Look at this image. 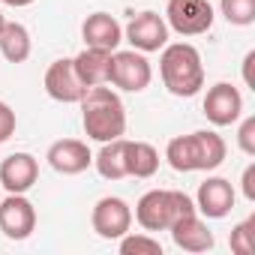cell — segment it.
Instances as JSON below:
<instances>
[{
    "label": "cell",
    "mask_w": 255,
    "mask_h": 255,
    "mask_svg": "<svg viewBox=\"0 0 255 255\" xmlns=\"http://www.w3.org/2000/svg\"><path fill=\"white\" fill-rule=\"evenodd\" d=\"M192 201H195V210L204 219H225L234 210L237 192H234L231 180H225V177H207L198 186V192H195Z\"/></svg>",
    "instance_id": "7c38bea8"
},
{
    "label": "cell",
    "mask_w": 255,
    "mask_h": 255,
    "mask_svg": "<svg viewBox=\"0 0 255 255\" xmlns=\"http://www.w3.org/2000/svg\"><path fill=\"white\" fill-rule=\"evenodd\" d=\"M0 231L6 240H27L36 231V207L24 192L0 198Z\"/></svg>",
    "instance_id": "9c48e42d"
},
{
    "label": "cell",
    "mask_w": 255,
    "mask_h": 255,
    "mask_svg": "<svg viewBox=\"0 0 255 255\" xmlns=\"http://www.w3.org/2000/svg\"><path fill=\"white\" fill-rule=\"evenodd\" d=\"M78 105H81V126H84L87 138L105 144V141H114V138L126 135L123 99L108 84L87 87V93L78 99Z\"/></svg>",
    "instance_id": "6da1fadb"
},
{
    "label": "cell",
    "mask_w": 255,
    "mask_h": 255,
    "mask_svg": "<svg viewBox=\"0 0 255 255\" xmlns=\"http://www.w3.org/2000/svg\"><path fill=\"white\" fill-rule=\"evenodd\" d=\"M228 246L234 255H252L255 252V216H246L240 225L231 228Z\"/></svg>",
    "instance_id": "603a6c76"
},
{
    "label": "cell",
    "mask_w": 255,
    "mask_h": 255,
    "mask_svg": "<svg viewBox=\"0 0 255 255\" xmlns=\"http://www.w3.org/2000/svg\"><path fill=\"white\" fill-rule=\"evenodd\" d=\"M75 63V72L81 78L84 87H96V84H108V69H111V51H102V48H87L78 51L72 57Z\"/></svg>",
    "instance_id": "e0dca14e"
},
{
    "label": "cell",
    "mask_w": 255,
    "mask_h": 255,
    "mask_svg": "<svg viewBox=\"0 0 255 255\" xmlns=\"http://www.w3.org/2000/svg\"><path fill=\"white\" fill-rule=\"evenodd\" d=\"M81 39L87 48H102V51H117L123 42V27L114 15L108 12H93L81 24Z\"/></svg>",
    "instance_id": "2e32d148"
},
{
    "label": "cell",
    "mask_w": 255,
    "mask_h": 255,
    "mask_svg": "<svg viewBox=\"0 0 255 255\" xmlns=\"http://www.w3.org/2000/svg\"><path fill=\"white\" fill-rule=\"evenodd\" d=\"M90 225L102 240H120L132 228V207L120 195H105L90 210Z\"/></svg>",
    "instance_id": "ba28073f"
},
{
    "label": "cell",
    "mask_w": 255,
    "mask_h": 255,
    "mask_svg": "<svg viewBox=\"0 0 255 255\" xmlns=\"http://www.w3.org/2000/svg\"><path fill=\"white\" fill-rule=\"evenodd\" d=\"M120 255H162V243L150 231H144V234L126 231L120 237Z\"/></svg>",
    "instance_id": "44dd1931"
},
{
    "label": "cell",
    "mask_w": 255,
    "mask_h": 255,
    "mask_svg": "<svg viewBox=\"0 0 255 255\" xmlns=\"http://www.w3.org/2000/svg\"><path fill=\"white\" fill-rule=\"evenodd\" d=\"M0 198H3V195H0Z\"/></svg>",
    "instance_id": "f546056e"
},
{
    "label": "cell",
    "mask_w": 255,
    "mask_h": 255,
    "mask_svg": "<svg viewBox=\"0 0 255 255\" xmlns=\"http://www.w3.org/2000/svg\"><path fill=\"white\" fill-rule=\"evenodd\" d=\"M39 180V159L33 153H9L3 162H0V189L6 192H30Z\"/></svg>",
    "instance_id": "4fadbf2b"
},
{
    "label": "cell",
    "mask_w": 255,
    "mask_h": 255,
    "mask_svg": "<svg viewBox=\"0 0 255 255\" xmlns=\"http://www.w3.org/2000/svg\"><path fill=\"white\" fill-rule=\"evenodd\" d=\"M219 12L234 27L255 24V0H219Z\"/></svg>",
    "instance_id": "7402d4cb"
},
{
    "label": "cell",
    "mask_w": 255,
    "mask_h": 255,
    "mask_svg": "<svg viewBox=\"0 0 255 255\" xmlns=\"http://www.w3.org/2000/svg\"><path fill=\"white\" fill-rule=\"evenodd\" d=\"M33 51V39L30 30L21 21H6L3 30H0V54H3L9 63H24Z\"/></svg>",
    "instance_id": "d6986e66"
},
{
    "label": "cell",
    "mask_w": 255,
    "mask_h": 255,
    "mask_svg": "<svg viewBox=\"0 0 255 255\" xmlns=\"http://www.w3.org/2000/svg\"><path fill=\"white\" fill-rule=\"evenodd\" d=\"M0 3H6V6H12V9H24V6L36 3V0H0Z\"/></svg>",
    "instance_id": "83f0119b"
},
{
    "label": "cell",
    "mask_w": 255,
    "mask_h": 255,
    "mask_svg": "<svg viewBox=\"0 0 255 255\" xmlns=\"http://www.w3.org/2000/svg\"><path fill=\"white\" fill-rule=\"evenodd\" d=\"M159 171V150L147 141H129L126 138V177L147 180Z\"/></svg>",
    "instance_id": "ac0fdd59"
},
{
    "label": "cell",
    "mask_w": 255,
    "mask_h": 255,
    "mask_svg": "<svg viewBox=\"0 0 255 255\" xmlns=\"http://www.w3.org/2000/svg\"><path fill=\"white\" fill-rule=\"evenodd\" d=\"M93 165L99 171V177L105 180H123L126 177V138H114V141H105L99 147V153L93 156Z\"/></svg>",
    "instance_id": "ffe728a7"
},
{
    "label": "cell",
    "mask_w": 255,
    "mask_h": 255,
    "mask_svg": "<svg viewBox=\"0 0 255 255\" xmlns=\"http://www.w3.org/2000/svg\"><path fill=\"white\" fill-rule=\"evenodd\" d=\"M189 210H195V201L186 192H180V189H150L138 198L132 219L144 231L153 234V231H168L171 222L177 216L189 213Z\"/></svg>",
    "instance_id": "277c9868"
},
{
    "label": "cell",
    "mask_w": 255,
    "mask_h": 255,
    "mask_svg": "<svg viewBox=\"0 0 255 255\" xmlns=\"http://www.w3.org/2000/svg\"><path fill=\"white\" fill-rule=\"evenodd\" d=\"M45 159H48V165H51L57 174H63V177L81 174V171H87V168L93 165V153H90L87 141H81V138H60V141H54V144L48 147Z\"/></svg>",
    "instance_id": "5bb4252c"
},
{
    "label": "cell",
    "mask_w": 255,
    "mask_h": 255,
    "mask_svg": "<svg viewBox=\"0 0 255 255\" xmlns=\"http://www.w3.org/2000/svg\"><path fill=\"white\" fill-rule=\"evenodd\" d=\"M159 75L171 96L192 99L204 87L201 51L192 42H165V48L159 54Z\"/></svg>",
    "instance_id": "3957f363"
},
{
    "label": "cell",
    "mask_w": 255,
    "mask_h": 255,
    "mask_svg": "<svg viewBox=\"0 0 255 255\" xmlns=\"http://www.w3.org/2000/svg\"><path fill=\"white\" fill-rule=\"evenodd\" d=\"M225 138L213 129H198L189 135H177L165 147V159L174 171L192 174V171H216L225 162Z\"/></svg>",
    "instance_id": "7a4b0ae2"
},
{
    "label": "cell",
    "mask_w": 255,
    "mask_h": 255,
    "mask_svg": "<svg viewBox=\"0 0 255 255\" xmlns=\"http://www.w3.org/2000/svg\"><path fill=\"white\" fill-rule=\"evenodd\" d=\"M168 231H171L174 246L183 249V252H210L213 243H216L213 240V231L207 228V222L201 219L198 210H189V213L177 216Z\"/></svg>",
    "instance_id": "9a60e30c"
},
{
    "label": "cell",
    "mask_w": 255,
    "mask_h": 255,
    "mask_svg": "<svg viewBox=\"0 0 255 255\" xmlns=\"http://www.w3.org/2000/svg\"><path fill=\"white\" fill-rule=\"evenodd\" d=\"M252 63H255V51H249L243 57V81H246V87H252Z\"/></svg>",
    "instance_id": "4316f807"
},
{
    "label": "cell",
    "mask_w": 255,
    "mask_h": 255,
    "mask_svg": "<svg viewBox=\"0 0 255 255\" xmlns=\"http://www.w3.org/2000/svg\"><path fill=\"white\" fill-rule=\"evenodd\" d=\"M3 24H6V15H3V12H0V30H3Z\"/></svg>",
    "instance_id": "f1b7e54d"
},
{
    "label": "cell",
    "mask_w": 255,
    "mask_h": 255,
    "mask_svg": "<svg viewBox=\"0 0 255 255\" xmlns=\"http://www.w3.org/2000/svg\"><path fill=\"white\" fill-rule=\"evenodd\" d=\"M153 81V69L147 54L129 48V51H111V69H108V84L123 93H141Z\"/></svg>",
    "instance_id": "5b68a950"
},
{
    "label": "cell",
    "mask_w": 255,
    "mask_h": 255,
    "mask_svg": "<svg viewBox=\"0 0 255 255\" xmlns=\"http://www.w3.org/2000/svg\"><path fill=\"white\" fill-rule=\"evenodd\" d=\"M165 24L180 36H201L213 27V6L207 0H168L165 3Z\"/></svg>",
    "instance_id": "8992f818"
},
{
    "label": "cell",
    "mask_w": 255,
    "mask_h": 255,
    "mask_svg": "<svg viewBox=\"0 0 255 255\" xmlns=\"http://www.w3.org/2000/svg\"><path fill=\"white\" fill-rule=\"evenodd\" d=\"M237 147L246 156H255V117H243L237 126Z\"/></svg>",
    "instance_id": "cb8c5ba5"
},
{
    "label": "cell",
    "mask_w": 255,
    "mask_h": 255,
    "mask_svg": "<svg viewBox=\"0 0 255 255\" xmlns=\"http://www.w3.org/2000/svg\"><path fill=\"white\" fill-rule=\"evenodd\" d=\"M204 117L213 123V126H234L240 117H243V96L234 84L228 81H219L207 90L204 96Z\"/></svg>",
    "instance_id": "8fae6325"
},
{
    "label": "cell",
    "mask_w": 255,
    "mask_h": 255,
    "mask_svg": "<svg viewBox=\"0 0 255 255\" xmlns=\"http://www.w3.org/2000/svg\"><path fill=\"white\" fill-rule=\"evenodd\" d=\"M42 87H45V93H48L54 102H63V105H72V102H78V99L87 93V87L81 84V78H78V72H75L72 57L54 60V63L45 69Z\"/></svg>",
    "instance_id": "30bf717a"
},
{
    "label": "cell",
    "mask_w": 255,
    "mask_h": 255,
    "mask_svg": "<svg viewBox=\"0 0 255 255\" xmlns=\"http://www.w3.org/2000/svg\"><path fill=\"white\" fill-rule=\"evenodd\" d=\"M15 126H18V117L12 111V105L0 99V144H6L15 135Z\"/></svg>",
    "instance_id": "d4e9b609"
},
{
    "label": "cell",
    "mask_w": 255,
    "mask_h": 255,
    "mask_svg": "<svg viewBox=\"0 0 255 255\" xmlns=\"http://www.w3.org/2000/svg\"><path fill=\"white\" fill-rule=\"evenodd\" d=\"M243 195H246V201H252L255 204V162H249L246 168H243Z\"/></svg>",
    "instance_id": "484cf974"
},
{
    "label": "cell",
    "mask_w": 255,
    "mask_h": 255,
    "mask_svg": "<svg viewBox=\"0 0 255 255\" xmlns=\"http://www.w3.org/2000/svg\"><path fill=\"white\" fill-rule=\"evenodd\" d=\"M168 33H171V30H168L165 18H162L159 12H150V9L132 15L129 24L123 27V39L129 42L135 51H141V54L162 51L165 42H168Z\"/></svg>",
    "instance_id": "52a82bcc"
}]
</instances>
